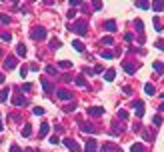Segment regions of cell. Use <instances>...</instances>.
I'll return each instance as SVG.
<instances>
[{
  "instance_id": "d4e9b609",
  "label": "cell",
  "mask_w": 164,
  "mask_h": 152,
  "mask_svg": "<svg viewBox=\"0 0 164 152\" xmlns=\"http://www.w3.org/2000/svg\"><path fill=\"white\" fill-rule=\"evenodd\" d=\"M72 46H74V48L78 50V52H84V50H86V46H84L80 40H74V42H72Z\"/></svg>"
},
{
  "instance_id": "2e32d148",
  "label": "cell",
  "mask_w": 164,
  "mask_h": 152,
  "mask_svg": "<svg viewBox=\"0 0 164 152\" xmlns=\"http://www.w3.org/2000/svg\"><path fill=\"white\" fill-rule=\"evenodd\" d=\"M150 8H154L156 12H162L164 10V0H156V2H152V4H150Z\"/></svg>"
},
{
  "instance_id": "db71d44e",
  "label": "cell",
  "mask_w": 164,
  "mask_h": 152,
  "mask_svg": "<svg viewBox=\"0 0 164 152\" xmlns=\"http://www.w3.org/2000/svg\"><path fill=\"white\" fill-rule=\"evenodd\" d=\"M4 130V124H2V118H0V132Z\"/></svg>"
},
{
  "instance_id": "ee69618b",
  "label": "cell",
  "mask_w": 164,
  "mask_h": 152,
  "mask_svg": "<svg viewBox=\"0 0 164 152\" xmlns=\"http://www.w3.org/2000/svg\"><path fill=\"white\" fill-rule=\"evenodd\" d=\"M100 56H102V58H112V56H114V52H108V50H104Z\"/></svg>"
},
{
  "instance_id": "e575fe53",
  "label": "cell",
  "mask_w": 164,
  "mask_h": 152,
  "mask_svg": "<svg viewBox=\"0 0 164 152\" xmlns=\"http://www.w3.org/2000/svg\"><path fill=\"white\" fill-rule=\"evenodd\" d=\"M82 74H90V76H94V68H90V66H84V68H82Z\"/></svg>"
},
{
  "instance_id": "ba28073f",
  "label": "cell",
  "mask_w": 164,
  "mask_h": 152,
  "mask_svg": "<svg viewBox=\"0 0 164 152\" xmlns=\"http://www.w3.org/2000/svg\"><path fill=\"white\" fill-rule=\"evenodd\" d=\"M88 114H90V116L92 118H98V116H102V114H104V108L102 106H90V108H88Z\"/></svg>"
},
{
  "instance_id": "d590c367",
  "label": "cell",
  "mask_w": 164,
  "mask_h": 152,
  "mask_svg": "<svg viewBox=\"0 0 164 152\" xmlns=\"http://www.w3.org/2000/svg\"><path fill=\"white\" fill-rule=\"evenodd\" d=\"M0 38H2L4 42H10L12 40V36H10V32H2V34H0Z\"/></svg>"
},
{
  "instance_id": "b9f144b4",
  "label": "cell",
  "mask_w": 164,
  "mask_h": 152,
  "mask_svg": "<svg viewBox=\"0 0 164 152\" xmlns=\"http://www.w3.org/2000/svg\"><path fill=\"white\" fill-rule=\"evenodd\" d=\"M154 28H156L158 32L162 30V24H160V20H158V18H154Z\"/></svg>"
},
{
  "instance_id": "cb8c5ba5",
  "label": "cell",
  "mask_w": 164,
  "mask_h": 152,
  "mask_svg": "<svg viewBox=\"0 0 164 152\" xmlns=\"http://www.w3.org/2000/svg\"><path fill=\"white\" fill-rule=\"evenodd\" d=\"M152 66H154V70H156L158 74H164V62H158V60H156Z\"/></svg>"
},
{
  "instance_id": "484cf974",
  "label": "cell",
  "mask_w": 164,
  "mask_h": 152,
  "mask_svg": "<svg viewBox=\"0 0 164 152\" xmlns=\"http://www.w3.org/2000/svg\"><path fill=\"white\" fill-rule=\"evenodd\" d=\"M134 28H136L138 32H142V34H144V22H142V20H134Z\"/></svg>"
},
{
  "instance_id": "7bdbcfd3",
  "label": "cell",
  "mask_w": 164,
  "mask_h": 152,
  "mask_svg": "<svg viewBox=\"0 0 164 152\" xmlns=\"http://www.w3.org/2000/svg\"><path fill=\"white\" fill-rule=\"evenodd\" d=\"M26 74H28V68L22 66V68H20V78H26Z\"/></svg>"
},
{
  "instance_id": "5b68a950",
  "label": "cell",
  "mask_w": 164,
  "mask_h": 152,
  "mask_svg": "<svg viewBox=\"0 0 164 152\" xmlns=\"http://www.w3.org/2000/svg\"><path fill=\"white\" fill-rule=\"evenodd\" d=\"M132 108L136 110V116H138V118L144 116V104H142L140 100H134V102H132Z\"/></svg>"
},
{
  "instance_id": "7402d4cb",
  "label": "cell",
  "mask_w": 164,
  "mask_h": 152,
  "mask_svg": "<svg viewBox=\"0 0 164 152\" xmlns=\"http://www.w3.org/2000/svg\"><path fill=\"white\" fill-rule=\"evenodd\" d=\"M16 54H18L20 58H22V56H26V46H24L22 42H20L18 46H16Z\"/></svg>"
},
{
  "instance_id": "4316f807",
  "label": "cell",
  "mask_w": 164,
  "mask_h": 152,
  "mask_svg": "<svg viewBox=\"0 0 164 152\" xmlns=\"http://www.w3.org/2000/svg\"><path fill=\"white\" fill-rule=\"evenodd\" d=\"M8 94H10V90H8V88H2V92H0V102H6Z\"/></svg>"
},
{
  "instance_id": "5bb4252c",
  "label": "cell",
  "mask_w": 164,
  "mask_h": 152,
  "mask_svg": "<svg viewBox=\"0 0 164 152\" xmlns=\"http://www.w3.org/2000/svg\"><path fill=\"white\" fill-rule=\"evenodd\" d=\"M116 78V72H114V68H110V70H104V80L106 82H110V80H114Z\"/></svg>"
},
{
  "instance_id": "f546056e",
  "label": "cell",
  "mask_w": 164,
  "mask_h": 152,
  "mask_svg": "<svg viewBox=\"0 0 164 152\" xmlns=\"http://www.w3.org/2000/svg\"><path fill=\"white\" fill-rule=\"evenodd\" d=\"M46 72H48L50 76H56V74H58V70H56V68H54V66H50V64H46Z\"/></svg>"
},
{
  "instance_id": "7dc6e473",
  "label": "cell",
  "mask_w": 164,
  "mask_h": 152,
  "mask_svg": "<svg viewBox=\"0 0 164 152\" xmlns=\"http://www.w3.org/2000/svg\"><path fill=\"white\" fill-rule=\"evenodd\" d=\"M66 16H68V18H74V16H76V10H74V8H70V10L66 12Z\"/></svg>"
},
{
  "instance_id": "603a6c76",
  "label": "cell",
  "mask_w": 164,
  "mask_h": 152,
  "mask_svg": "<svg viewBox=\"0 0 164 152\" xmlns=\"http://www.w3.org/2000/svg\"><path fill=\"white\" fill-rule=\"evenodd\" d=\"M130 152H144V146H142L140 142H134V144L130 146Z\"/></svg>"
},
{
  "instance_id": "836d02e7",
  "label": "cell",
  "mask_w": 164,
  "mask_h": 152,
  "mask_svg": "<svg viewBox=\"0 0 164 152\" xmlns=\"http://www.w3.org/2000/svg\"><path fill=\"white\" fill-rule=\"evenodd\" d=\"M8 118H10L12 122H20V114H16V112H12V114H8Z\"/></svg>"
},
{
  "instance_id": "8992f818",
  "label": "cell",
  "mask_w": 164,
  "mask_h": 152,
  "mask_svg": "<svg viewBox=\"0 0 164 152\" xmlns=\"http://www.w3.org/2000/svg\"><path fill=\"white\" fill-rule=\"evenodd\" d=\"M84 152H98V142L90 138V140L84 144Z\"/></svg>"
},
{
  "instance_id": "c3c4849f",
  "label": "cell",
  "mask_w": 164,
  "mask_h": 152,
  "mask_svg": "<svg viewBox=\"0 0 164 152\" xmlns=\"http://www.w3.org/2000/svg\"><path fill=\"white\" fill-rule=\"evenodd\" d=\"M154 46H156L158 50H164V40H156V44H154Z\"/></svg>"
},
{
  "instance_id": "74e56055",
  "label": "cell",
  "mask_w": 164,
  "mask_h": 152,
  "mask_svg": "<svg viewBox=\"0 0 164 152\" xmlns=\"http://www.w3.org/2000/svg\"><path fill=\"white\" fill-rule=\"evenodd\" d=\"M68 4H70V8H74V10H76V8L80 6V0H68Z\"/></svg>"
},
{
  "instance_id": "f35d334b",
  "label": "cell",
  "mask_w": 164,
  "mask_h": 152,
  "mask_svg": "<svg viewBox=\"0 0 164 152\" xmlns=\"http://www.w3.org/2000/svg\"><path fill=\"white\" fill-rule=\"evenodd\" d=\"M28 68H30L32 72H38V70H40V66L36 64V62H32V64H28Z\"/></svg>"
},
{
  "instance_id": "681fc988",
  "label": "cell",
  "mask_w": 164,
  "mask_h": 152,
  "mask_svg": "<svg viewBox=\"0 0 164 152\" xmlns=\"http://www.w3.org/2000/svg\"><path fill=\"white\" fill-rule=\"evenodd\" d=\"M104 72V66H94V74H102Z\"/></svg>"
},
{
  "instance_id": "7c38bea8",
  "label": "cell",
  "mask_w": 164,
  "mask_h": 152,
  "mask_svg": "<svg viewBox=\"0 0 164 152\" xmlns=\"http://www.w3.org/2000/svg\"><path fill=\"white\" fill-rule=\"evenodd\" d=\"M102 152H122V148H118L116 144H110V142H106V144L102 146Z\"/></svg>"
},
{
  "instance_id": "f1b7e54d",
  "label": "cell",
  "mask_w": 164,
  "mask_h": 152,
  "mask_svg": "<svg viewBox=\"0 0 164 152\" xmlns=\"http://www.w3.org/2000/svg\"><path fill=\"white\" fill-rule=\"evenodd\" d=\"M136 8H140V10H148L150 4H148V2H144V0H138V2H136Z\"/></svg>"
},
{
  "instance_id": "f907efd6",
  "label": "cell",
  "mask_w": 164,
  "mask_h": 152,
  "mask_svg": "<svg viewBox=\"0 0 164 152\" xmlns=\"http://www.w3.org/2000/svg\"><path fill=\"white\" fill-rule=\"evenodd\" d=\"M8 152H22V150L18 148V144H12V146H10V150H8Z\"/></svg>"
},
{
  "instance_id": "277c9868",
  "label": "cell",
  "mask_w": 164,
  "mask_h": 152,
  "mask_svg": "<svg viewBox=\"0 0 164 152\" xmlns=\"http://www.w3.org/2000/svg\"><path fill=\"white\" fill-rule=\"evenodd\" d=\"M64 146H68L70 148V152H80V146H78V142L74 140V138H64Z\"/></svg>"
},
{
  "instance_id": "60d3db41",
  "label": "cell",
  "mask_w": 164,
  "mask_h": 152,
  "mask_svg": "<svg viewBox=\"0 0 164 152\" xmlns=\"http://www.w3.org/2000/svg\"><path fill=\"white\" fill-rule=\"evenodd\" d=\"M22 90H24V92H30V90H32V84H30V82H24V84H22Z\"/></svg>"
},
{
  "instance_id": "9c48e42d",
  "label": "cell",
  "mask_w": 164,
  "mask_h": 152,
  "mask_svg": "<svg viewBox=\"0 0 164 152\" xmlns=\"http://www.w3.org/2000/svg\"><path fill=\"white\" fill-rule=\"evenodd\" d=\"M14 66H18V60H16L14 56H8L6 60H4V68H6V70H12Z\"/></svg>"
},
{
  "instance_id": "f6af8a7d",
  "label": "cell",
  "mask_w": 164,
  "mask_h": 152,
  "mask_svg": "<svg viewBox=\"0 0 164 152\" xmlns=\"http://www.w3.org/2000/svg\"><path fill=\"white\" fill-rule=\"evenodd\" d=\"M152 122H154V126H160V124H162V116H154Z\"/></svg>"
},
{
  "instance_id": "4dcf8cb0",
  "label": "cell",
  "mask_w": 164,
  "mask_h": 152,
  "mask_svg": "<svg viewBox=\"0 0 164 152\" xmlns=\"http://www.w3.org/2000/svg\"><path fill=\"white\" fill-rule=\"evenodd\" d=\"M10 16H8V14H0V22H2V24H10Z\"/></svg>"
},
{
  "instance_id": "bcb514c9",
  "label": "cell",
  "mask_w": 164,
  "mask_h": 152,
  "mask_svg": "<svg viewBox=\"0 0 164 152\" xmlns=\"http://www.w3.org/2000/svg\"><path fill=\"white\" fill-rule=\"evenodd\" d=\"M124 40H126V42L134 40V34H132V32H126V34H124Z\"/></svg>"
},
{
  "instance_id": "3957f363",
  "label": "cell",
  "mask_w": 164,
  "mask_h": 152,
  "mask_svg": "<svg viewBox=\"0 0 164 152\" xmlns=\"http://www.w3.org/2000/svg\"><path fill=\"white\" fill-rule=\"evenodd\" d=\"M56 98L60 100V102H70V100H72V92L66 90V88H60V90H56Z\"/></svg>"
},
{
  "instance_id": "7a4b0ae2",
  "label": "cell",
  "mask_w": 164,
  "mask_h": 152,
  "mask_svg": "<svg viewBox=\"0 0 164 152\" xmlns=\"http://www.w3.org/2000/svg\"><path fill=\"white\" fill-rule=\"evenodd\" d=\"M30 36H32V40H44V38H46V28H44V26L32 28V30H30Z\"/></svg>"
},
{
  "instance_id": "52a82bcc",
  "label": "cell",
  "mask_w": 164,
  "mask_h": 152,
  "mask_svg": "<svg viewBox=\"0 0 164 152\" xmlns=\"http://www.w3.org/2000/svg\"><path fill=\"white\" fill-rule=\"evenodd\" d=\"M78 126H80V128H82V132H86V134L96 132V130H94V126H92L90 122H84V120H80V122H78Z\"/></svg>"
},
{
  "instance_id": "6da1fadb",
  "label": "cell",
  "mask_w": 164,
  "mask_h": 152,
  "mask_svg": "<svg viewBox=\"0 0 164 152\" xmlns=\"http://www.w3.org/2000/svg\"><path fill=\"white\" fill-rule=\"evenodd\" d=\"M70 30L76 32V34H80V36H86L88 34V24L84 22V20H78V22H74L72 26H70Z\"/></svg>"
},
{
  "instance_id": "8d00e7d4",
  "label": "cell",
  "mask_w": 164,
  "mask_h": 152,
  "mask_svg": "<svg viewBox=\"0 0 164 152\" xmlns=\"http://www.w3.org/2000/svg\"><path fill=\"white\" fill-rule=\"evenodd\" d=\"M32 112H34L36 116H42V114H44V108H40V106H34V108H32Z\"/></svg>"
},
{
  "instance_id": "30bf717a",
  "label": "cell",
  "mask_w": 164,
  "mask_h": 152,
  "mask_svg": "<svg viewBox=\"0 0 164 152\" xmlns=\"http://www.w3.org/2000/svg\"><path fill=\"white\" fill-rule=\"evenodd\" d=\"M12 102H14V106H26L28 100L24 98L22 94H14V98H12Z\"/></svg>"
},
{
  "instance_id": "ab89813d",
  "label": "cell",
  "mask_w": 164,
  "mask_h": 152,
  "mask_svg": "<svg viewBox=\"0 0 164 152\" xmlns=\"http://www.w3.org/2000/svg\"><path fill=\"white\" fill-rule=\"evenodd\" d=\"M100 42H102V44H112L114 40H112V36H104V38H102Z\"/></svg>"
},
{
  "instance_id": "9f6ffc18",
  "label": "cell",
  "mask_w": 164,
  "mask_h": 152,
  "mask_svg": "<svg viewBox=\"0 0 164 152\" xmlns=\"http://www.w3.org/2000/svg\"><path fill=\"white\" fill-rule=\"evenodd\" d=\"M0 54H2V50H0Z\"/></svg>"
},
{
  "instance_id": "ac0fdd59",
  "label": "cell",
  "mask_w": 164,
  "mask_h": 152,
  "mask_svg": "<svg viewBox=\"0 0 164 152\" xmlns=\"http://www.w3.org/2000/svg\"><path fill=\"white\" fill-rule=\"evenodd\" d=\"M58 68H60V70H70V68H72V62H70V60H60V62H58Z\"/></svg>"
},
{
  "instance_id": "1f68e13d",
  "label": "cell",
  "mask_w": 164,
  "mask_h": 152,
  "mask_svg": "<svg viewBox=\"0 0 164 152\" xmlns=\"http://www.w3.org/2000/svg\"><path fill=\"white\" fill-rule=\"evenodd\" d=\"M126 118H128V112H126L124 108H122V110H118V120H126Z\"/></svg>"
},
{
  "instance_id": "816d5d0a",
  "label": "cell",
  "mask_w": 164,
  "mask_h": 152,
  "mask_svg": "<svg viewBox=\"0 0 164 152\" xmlns=\"http://www.w3.org/2000/svg\"><path fill=\"white\" fill-rule=\"evenodd\" d=\"M58 142H60V138H58V136H50V144H58Z\"/></svg>"
},
{
  "instance_id": "4fadbf2b",
  "label": "cell",
  "mask_w": 164,
  "mask_h": 152,
  "mask_svg": "<svg viewBox=\"0 0 164 152\" xmlns=\"http://www.w3.org/2000/svg\"><path fill=\"white\" fill-rule=\"evenodd\" d=\"M74 84H76V86H80V88H88L86 80H84V74H78L76 78H74Z\"/></svg>"
},
{
  "instance_id": "83f0119b",
  "label": "cell",
  "mask_w": 164,
  "mask_h": 152,
  "mask_svg": "<svg viewBox=\"0 0 164 152\" xmlns=\"http://www.w3.org/2000/svg\"><path fill=\"white\" fill-rule=\"evenodd\" d=\"M144 92H146L148 96H152V94H156V88H154L152 84H146V86H144Z\"/></svg>"
},
{
  "instance_id": "44dd1931",
  "label": "cell",
  "mask_w": 164,
  "mask_h": 152,
  "mask_svg": "<svg viewBox=\"0 0 164 152\" xmlns=\"http://www.w3.org/2000/svg\"><path fill=\"white\" fill-rule=\"evenodd\" d=\"M22 136H24V138L32 136V124H24V128H22Z\"/></svg>"
},
{
  "instance_id": "d6986e66",
  "label": "cell",
  "mask_w": 164,
  "mask_h": 152,
  "mask_svg": "<svg viewBox=\"0 0 164 152\" xmlns=\"http://www.w3.org/2000/svg\"><path fill=\"white\" fill-rule=\"evenodd\" d=\"M104 28H106L108 32H116V22L114 20H106V22H104Z\"/></svg>"
},
{
  "instance_id": "d6a6232c",
  "label": "cell",
  "mask_w": 164,
  "mask_h": 152,
  "mask_svg": "<svg viewBox=\"0 0 164 152\" xmlns=\"http://www.w3.org/2000/svg\"><path fill=\"white\" fill-rule=\"evenodd\" d=\"M72 110H76V104H74V102H70V104L64 106V112H72Z\"/></svg>"
},
{
  "instance_id": "9a60e30c",
  "label": "cell",
  "mask_w": 164,
  "mask_h": 152,
  "mask_svg": "<svg viewBox=\"0 0 164 152\" xmlns=\"http://www.w3.org/2000/svg\"><path fill=\"white\" fill-rule=\"evenodd\" d=\"M48 132H50V124H48V122H42V124H40V138H44Z\"/></svg>"
},
{
  "instance_id": "ffe728a7",
  "label": "cell",
  "mask_w": 164,
  "mask_h": 152,
  "mask_svg": "<svg viewBox=\"0 0 164 152\" xmlns=\"http://www.w3.org/2000/svg\"><path fill=\"white\" fill-rule=\"evenodd\" d=\"M42 90L48 94V92H52L54 90V86H52V82H48V80H42Z\"/></svg>"
},
{
  "instance_id": "11a10c76",
  "label": "cell",
  "mask_w": 164,
  "mask_h": 152,
  "mask_svg": "<svg viewBox=\"0 0 164 152\" xmlns=\"http://www.w3.org/2000/svg\"><path fill=\"white\" fill-rule=\"evenodd\" d=\"M2 82H4V74L0 72V84H2Z\"/></svg>"
},
{
  "instance_id": "f5cc1de1",
  "label": "cell",
  "mask_w": 164,
  "mask_h": 152,
  "mask_svg": "<svg viewBox=\"0 0 164 152\" xmlns=\"http://www.w3.org/2000/svg\"><path fill=\"white\" fill-rule=\"evenodd\" d=\"M122 90L126 92V94H132V88H130V86H124V88H122Z\"/></svg>"
},
{
  "instance_id": "8fae6325",
  "label": "cell",
  "mask_w": 164,
  "mask_h": 152,
  "mask_svg": "<svg viewBox=\"0 0 164 152\" xmlns=\"http://www.w3.org/2000/svg\"><path fill=\"white\" fill-rule=\"evenodd\" d=\"M122 68H124L126 74H134V72H136V64H134V62H124Z\"/></svg>"
},
{
  "instance_id": "e0dca14e",
  "label": "cell",
  "mask_w": 164,
  "mask_h": 152,
  "mask_svg": "<svg viewBox=\"0 0 164 152\" xmlns=\"http://www.w3.org/2000/svg\"><path fill=\"white\" fill-rule=\"evenodd\" d=\"M48 46H50V48H52V50H58V48H60V46H62V42L58 40V38H50Z\"/></svg>"
}]
</instances>
